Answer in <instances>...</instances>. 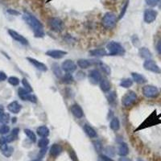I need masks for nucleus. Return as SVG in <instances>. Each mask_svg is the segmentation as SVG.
Wrapping results in <instances>:
<instances>
[{"mask_svg":"<svg viewBox=\"0 0 161 161\" xmlns=\"http://www.w3.org/2000/svg\"><path fill=\"white\" fill-rule=\"evenodd\" d=\"M102 23L105 28L112 29L117 23V17L112 12H107L102 18Z\"/></svg>","mask_w":161,"mask_h":161,"instance_id":"20e7f679","label":"nucleus"},{"mask_svg":"<svg viewBox=\"0 0 161 161\" xmlns=\"http://www.w3.org/2000/svg\"><path fill=\"white\" fill-rule=\"evenodd\" d=\"M131 77H132V80L134 82H136L137 84H144V83L147 82V79L142 74L138 73H131Z\"/></svg>","mask_w":161,"mask_h":161,"instance_id":"412c9836","label":"nucleus"},{"mask_svg":"<svg viewBox=\"0 0 161 161\" xmlns=\"http://www.w3.org/2000/svg\"><path fill=\"white\" fill-rule=\"evenodd\" d=\"M128 4H129V0H127L126 2H125L124 5H123V9H122V11H121V13L120 15H119V19H121L124 16L125 13H126V12H127V7H128Z\"/></svg>","mask_w":161,"mask_h":161,"instance_id":"c9c22d12","label":"nucleus"},{"mask_svg":"<svg viewBox=\"0 0 161 161\" xmlns=\"http://www.w3.org/2000/svg\"><path fill=\"white\" fill-rule=\"evenodd\" d=\"M90 56H95V57H102V56H107L108 52L105 48H96V49L90 50Z\"/></svg>","mask_w":161,"mask_h":161,"instance_id":"6ab92c4d","label":"nucleus"},{"mask_svg":"<svg viewBox=\"0 0 161 161\" xmlns=\"http://www.w3.org/2000/svg\"><path fill=\"white\" fill-rule=\"evenodd\" d=\"M119 161H131V160H130V159H128V158L123 157V158H121V159H119Z\"/></svg>","mask_w":161,"mask_h":161,"instance_id":"3c124183","label":"nucleus"},{"mask_svg":"<svg viewBox=\"0 0 161 161\" xmlns=\"http://www.w3.org/2000/svg\"><path fill=\"white\" fill-rule=\"evenodd\" d=\"M157 12L153 9H147L144 12V22L147 23H152L156 19L157 17Z\"/></svg>","mask_w":161,"mask_h":161,"instance_id":"9d476101","label":"nucleus"},{"mask_svg":"<svg viewBox=\"0 0 161 161\" xmlns=\"http://www.w3.org/2000/svg\"><path fill=\"white\" fill-rule=\"evenodd\" d=\"M159 2H161V0H146L147 5H148L150 7L156 6Z\"/></svg>","mask_w":161,"mask_h":161,"instance_id":"4c0bfd02","label":"nucleus"},{"mask_svg":"<svg viewBox=\"0 0 161 161\" xmlns=\"http://www.w3.org/2000/svg\"><path fill=\"white\" fill-rule=\"evenodd\" d=\"M37 134L42 138H47L49 135V129L46 126H40L37 130Z\"/></svg>","mask_w":161,"mask_h":161,"instance_id":"b1692460","label":"nucleus"},{"mask_svg":"<svg viewBox=\"0 0 161 161\" xmlns=\"http://www.w3.org/2000/svg\"><path fill=\"white\" fill-rule=\"evenodd\" d=\"M19 129L16 127V128H14L13 130H12V134H13L14 136H16V138H18V134H19Z\"/></svg>","mask_w":161,"mask_h":161,"instance_id":"de8ad7c7","label":"nucleus"},{"mask_svg":"<svg viewBox=\"0 0 161 161\" xmlns=\"http://www.w3.org/2000/svg\"><path fill=\"white\" fill-rule=\"evenodd\" d=\"M46 152H47V148H42V149H41V151H40V153H39V155H38L39 159H41V158H42L43 156H44V155H45Z\"/></svg>","mask_w":161,"mask_h":161,"instance_id":"c03bdc74","label":"nucleus"},{"mask_svg":"<svg viewBox=\"0 0 161 161\" xmlns=\"http://www.w3.org/2000/svg\"><path fill=\"white\" fill-rule=\"evenodd\" d=\"M156 50H157V52L161 55V40H159L156 44Z\"/></svg>","mask_w":161,"mask_h":161,"instance_id":"09e8293b","label":"nucleus"},{"mask_svg":"<svg viewBox=\"0 0 161 161\" xmlns=\"http://www.w3.org/2000/svg\"><path fill=\"white\" fill-rule=\"evenodd\" d=\"M49 144V139L47 138H42L39 140L38 146L40 148H46Z\"/></svg>","mask_w":161,"mask_h":161,"instance_id":"473e14b6","label":"nucleus"},{"mask_svg":"<svg viewBox=\"0 0 161 161\" xmlns=\"http://www.w3.org/2000/svg\"><path fill=\"white\" fill-rule=\"evenodd\" d=\"M115 99H116V94H115V92L110 93V94L108 96V100H109V102H111L112 103V102H115Z\"/></svg>","mask_w":161,"mask_h":161,"instance_id":"37998d69","label":"nucleus"},{"mask_svg":"<svg viewBox=\"0 0 161 161\" xmlns=\"http://www.w3.org/2000/svg\"><path fill=\"white\" fill-rule=\"evenodd\" d=\"M142 93L146 98H155L159 95V91L157 87L154 85H145L143 88Z\"/></svg>","mask_w":161,"mask_h":161,"instance_id":"423d86ee","label":"nucleus"},{"mask_svg":"<svg viewBox=\"0 0 161 161\" xmlns=\"http://www.w3.org/2000/svg\"><path fill=\"white\" fill-rule=\"evenodd\" d=\"M159 123H161V120L160 119H159V115H158L156 110H155V111H153V113L151 114L150 116H148V117L139 125V127L134 130V131L143 130V129L148 128V127H153V126L158 125L159 124Z\"/></svg>","mask_w":161,"mask_h":161,"instance_id":"f03ea898","label":"nucleus"},{"mask_svg":"<svg viewBox=\"0 0 161 161\" xmlns=\"http://www.w3.org/2000/svg\"><path fill=\"white\" fill-rule=\"evenodd\" d=\"M71 112L77 119H81L84 117V111L82 108L77 104H74L71 106Z\"/></svg>","mask_w":161,"mask_h":161,"instance_id":"dca6fc26","label":"nucleus"},{"mask_svg":"<svg viewBox=\"0 0 161 161\" xmlns=\"http://www.w3.org/2000/svg\"><path fill=\"white\" fill-rule=\"evenodd\" d=\"M13 152H14L13 148H12V147H8L7 149L5 152H2V153L3 154V155H5L6 157H10V156L12 155Z\"/></svg>","mask_w":161,"mask_h":161,"instance_id":"58836bf2","label":"nucleus"},{"mask_svg":"<svg viewBox=\"0 0 161 161\" xmlns=\"http://www.w3.org/2000/svg\"><path fill=\"white\" fill-rule=\"evenodd\" d=\"M18 94L19 97L23 101H29L32 103H37V98L35 96L34 94H31L30 92L25 90L24 88H19L18 90Z\"/></svg>","mask_w":161,"mask_h":161,"instance_id":"6e6552de","label":"nucleus"},{"mask_svg":"<svg viewBox=\"0 0 161 161\" xmlns=\"http://www.w3.org/2000/svg\"><path fill=\"white\" fill-rule=\"evenodd\" d=\"M47 56H50V57L53 58V59H61L63 58L65 55H67V52L63 51V50H57V49H52L48 50L45 52Z\"/></svg>","mask_w":161,"mask_h":161,"instance_id":"4468645a","label":"nucleus"},{"mask_svg":"<svg viewBox=\"0 0 161 161\" xmlns=\"http://www.w3.org/2000/svg\"><path fill=\"white\" fill-rule=\"evenodd\" d=\"M133 81H134V80H133L132 79H130V78L123 79V80H121L120 86L123 87V88H126V89L130 88V86H132Z\"/></svg>","mask_w":161,"mask_h":161,"instance_id":"c85d7f7f","label":"nucleus"},{"mask_svg":"<svg viewBox=\"0 0 161 161\" xmlns=\"http://www.w3.org/2000/svg\"><path fill=\"white\" fill-rule=\"evenodd\" d=\"M94 148H95L97 152H101V151H102V144H101L100 142H98V141H95V142H94Z\"/></svg>","mask_w":161,"mask_h":161,"instance_id":"a19ab883","label":"nucleus"},{"mask_svg":"<svg viewBox=\"0 0 161 161\" xmlns=\"http://www.w3.org/2000/svg\"><path fill=\"white\" fill-rule=\"evenodd\" d=\"M4 113V108L2 105H0V115H2V114Z\"/></svg>","mask_w":161,"mask_h":161,"instance_id":"8fccbe9b","label":"nucleus"},{"mask_svg":"<svg viewBox=\"0 0 161 161\" xmlns=\"http://www.w3.org/2000/svg\"><path fill=\"white\" fill-rule=\"evenodd\" d=\"M89 80H90V83H92L93 85H98L102 80V74L100 73L98 69H92L89 73Z\"/></svg>","mask_w":161,"mask_h":161,"instance_id":"9b49d317","label":"nucleus"},{"mask_svg":"<svg viewBox=\"0 0 161 161\" xmlns=\"http://www.w3.org/2000/svg\"><path fill=\"white\" fill-rule=\"evenodd\" d=\"M23 19L26 22V23L28 24L30 27L32 29L35 37L42 38L44 37L45 34H44V26L36 16H34L29 12H25L23 15Z\"/></svg>","mask_w":161,"mask_h":161,"instance_id":"f257e3e1","label":"nucleus"},{"mask_svg":"<svg viewBox=\"0 0 161 161\" xmlns=\"http://www.w3.org/2000/svg\"><path fill=\"white\" fill-rule=\"evenodd\" d=\"M10 119V115L8 114L3 113L2 115H0V123L5 124V123H8Z\"/></svg>","mask_w":161,"mask_h":161,"instance_id":"f704fd0d","label":"nucleus"},{"mask_svg":"<svg viewBox=\"0 0 161 161\" xmlns=\"http://www.w3.org/2000/svg\"><path fill=\"white\" fill-rule=\"evenodd\" d=\"M62 147L60 144H55L50 148V155L52 157H57L58 155L62 152Z\"/></svg>","mask_w":161,"mask_h":161,"instance_id":"aec40b11","label":"nucleus"},{"mask_svg":"<svg viewBox=\"0 0 161 161\" xmlns=\"http://www.w3.org/2000/svg\"><path fill=\"white\" fill-rule=\"evenodd\" d=\"M52 71H53L54 74L56 75V77H62V68L60 67V65L56 63H54L52 65Z\"/></svg>","mask_w":161,"mask_h":161,"instance_id":"cd10ccee","label":"nucleus"},{"mask_svg":"<svg viewBox=\"0 0 161 161\" xmlns=\"http://www.w3.org/2000/svg\"><path fill=\"white\" fill-rule=\"evenodd\" d=\"M97 61H89V60L85 59H80L77 61V65L79 66V68H80L81 69H88L90 66L93 65V64H100L99 62H96Z\"/></svg>","mask_w":161,"mask_h":161,"instance_id":"f3484780","label":"nucleus"},{"mask_svg":"<svg viewBox=\"0 0 161 161\" xmlns=\"http://www.w3.org/2000/svg\"><path fill=\"white\" fill-rule=\"evenodd\" d=\"M139 161H143V160H141V159H139Z\"/></svg>","mask_w":161,"mask_h":161,"instance_id":"6e6d98bb","label":"nucleus"},{"mask_svg":"<svg viewBox=\"0 0 161 161\" xmlns=\"http://www.w3.org/2000/svg\"><path fill=\"white\" fill-rule=\"evenodd\" d=\"M8 82L13 86H17L19 84V79L16 77H10L8 78Z\"/></svg>","mask_w":161,"mask_h":161,"instance_id":"72a5a7b5","label":"nucleus"},{"mask_svg":"<svg viewBox=\"0 0 161 161\" xmlns=\"http://www.w3.org/2000/svg\"><path fill=\"white\" fill-rule=\"evenodd\" d=\"M22 84H23V87H24L25 90H27L28 92H30V93L33 92L32 87L31 84L28 82V80H27V79H26V78L22 79Z\"/></svg>","mask_w":161,"mask_h":161,"instance_id":"2f4dec72","label":"nucleus"},{"mask_svg":"<svg viewBox=\"0 0 161 161\" xmlns=\"http://www.w3.org/2000/svg\"><path fill=\"white\" fill-rule=\"evenodd\" d=\"M7 13H9L10 15H13V16H19L20 15L19 12L16 11V10H12V9H9L7 10Z\"/></svg>","mask_w":161,"mask_h":161,"instance_id":"a18cd8bd","label":"nucleus"},{"mask_svg":"<svg viewBox=\"0 0 161 161\" xmlns=\"http://www.w3.org/2000/svg\"><path fill=\"white\" fill-rule=\"evenodd\" d=\"M26 59H27L35 68H37V69H38V70H40V71L46 72L47 70H48V68H47L46 65H44V63H42V62L37 61V59H34V58L32 57H27Z\"/></svg>","mask_w":161,"mask_h":161,"instance_id":"2eb2a0df","label":"nucleus"},{"mask_svg":"<svg viewBox=\"0 0 161 161\" xmlns=\"http://www.w3.org/2000/svg\"><path fill=\"white\" fill-rule=\"evenodd\" d=\"M144 68L146 70L155 73H161V69L159 67V65L155 63L152 59L146 60L144 63Z\"/></svg>","mask_w":161,"mask_h":161,"instance_id":"1a4fd4ad","label":"nucleus"},{"mask_svg":"<svg viewBox=\"0 0 161 161\" xmlns=\"http://www.w3.org/2000/svg\"><path fill=\"white\" fill-rule=\"evenodd\" d=\"M10 131V127L7 125L3 124L0 127V134H6Z\"/></svg>","mask_w":161,"mask_h":161,"instance_id":"e433bc0d","label":"nucleus"},{"mask_svg":"<svg viewBox=\"0 0 161 161\" xmlns=\"http://www.w3.org/2000/svg\"><path fill=\"white\" fill-rule=\"evenodd\" d=\"M21 109H22L21 105H20L17 101L11 102V103L7 105V110L11 112V113L19 114V111L21 110Z\"/></svg>","mask_w":161,"mask_h":161,"instance_id":"a211bd4d","label":"nucleus"},{"mask_svg":"<svg viewBox=\"0 0 161 161\" xmlns=\"http://www.w3.org/2000/svg\"><path fill=\"white\" fill-rule=\"evenodd\" d=\"M101 69H102V71L105 73H106L107 75H109L110 73V69L109 68V66H107L106 65H104V64L101 63Z\"/></svg>","mask_w":161,"mask_h":161,"instance_id":"ea45409f","label":"nucleus"},{"mask_svg":"<svg viewBox=\"0 0 161 161\" xmlns=\"http://www.w3.org/2000/svg\"><path fill=\"white\" fill-rule=\"evenodd\" d=\"M7 74L4 72L0 71V81H3V80H7Z\"/></svg>","mask_w":161,"mask_h":161,"instance_id":"49530a36","label":"nucleus"},{"mask_svg":"<svg viewBox=\"0 0 161 161\" xmlns=\"http://www.w3.org/2000/svg\"><path fill=\"white\" fill-rule=\"evenodd\" d=\"M137 94L134 91H128L124 94L122 98V104L125 107H129L130 105H132L134 102H136Z\"/></svg>","mask_w":161,"mask_h":161,"instance_id":"39448f33","label":"nucleus"},{"mask_svg":"<svg viewBox=\"0 0 161 161\" xmlns=\"http://www.w3.org/2000/svg\"><path fill=\"white\" fill-rule=\"evenodd\" d=\"M8 34L11 36V37H12L13 40H16V41H18V42L20 43V44H23V45H27V44H28V41H27V39L25 38V37H23L22 35L19 34L17 32L14 31L12 29H9V30H8Z\"/></svg>","mask_w":161,"mask_h":161,"instance_id":"f8f14e48","label":"nucleus"},{"mask_svg":"<svg viewBox=\"0 0 161 161\" xmlns=\"http://www.w3.org/2000/svg\"><path fill=\"white\" fill-rule=\"evenodd\" d=\"M62 80H63V82L65 83V84H72V83L73 82L74 79H73V75H72L71 73H67L62 77Z\"/></svg>","mask_w":161,"mask_h":161,"instance_id":"7c9ffc66","label":"nucleus"},{"mask_svg":"<svg viewBox=\"0 0 161 161\" xmlns=\"http://www.w3.org/2000/svg\"><path fill=\"white\" fill-rule=\"evenodd\" d=\"M129 153V148L127 144L125 143H122L120 144L119 147V150H118V154H119L120 156H123L125 157L126 155H128Z\"/></svg>","mask_w":161,"mask_h":161,"instance_id":"5701e85b","label":"nucleus"},{"mask_svg":"<svg viewBox=\"0 0 161 161\" xmlns=\"http://www.w3.org/2000/svg\"><path fill=\"white\" fill-rule=\"evenodd\" d=\"M48 25H49L50 28L52 29V31L56 32H61L64 28V23L62 20L56 17H52L49 19Z\"/></svg>","mask_w":161,"mask_h":161,"instance_id":"0eeeda50","label":"nucleus"},{"mask_svg":"<svg viewBox=\"0 0 161 161\" xmlns=\"http://www.w3.org/2000/svg\"><path fill=\"white\" fill-rule=\"evenodd\" d=\"M33 161H40V159H35V160H33Z\"/></svg>","mask_w":161,"mask_h":161,"instance_id":"5fc2aeb1","label":"nucleus"},{"mask_svg":"<svg viewBox=\"0 0 161 161\" xmlns=\"http://www.w3.org/2000/svg\"><path fill=\"white\" fill-rule=\"evenodd\" d=\"M51 1H52V0H47V1H46V3H47V2H51Z\"/></svg>","mask_w":161,"mask_h":161,"instance_id":"864d4df0","label":"nucleus"},{"mask_svg":"<svg viewBox=\"0 0 161 161\" xmlns=\"http://www.w3.org/2000/svg\"><path fill=\"white\" fill-rule=\"evenodd\" d=\"M61 68L62 70H64L66 73H71L77 69V65L71 60H66L62 63Z\"/></svg>","mask_w":161,"mask_h":161,"instance_id":"ddd939ff","label":"nucleus"},{"mask_svg":"<svg viewBox=\"0 0 161 161\" xmlns=\"http://www.w3.org/2000/svg\"><path fill=\"white\" fill-rule=\"evenodd\" d=\"M139 55L142 58L145 60H150L152 58V53L149 51V49L147 48H141L139 49Z\"/></svg>","mask_w":161,"mask_h":161,"instance_id":"a878e982","label":"nucleus"},{"mask_svg":"<svg viewBox=\"0 0 161 161\" xmlns=\"http://www.w3.org/2000/svg\"><path fill=\"white\" fill-rule=\"evenodd\" d=\"M100 88L104 93H107L111 89V84L107 79H102L100 82Z\"/></svg>","mask_w":161,"mask_h":161,"instance_id":"393cba45","label":"nucleus"},{"mask_svg":"<svg viewBox=\"0 0 161 161\" xmlns=\"http://www.w3.org/2000/svg\"><path fill=\"white\" fill-rule=\"evenodd\" d=\"M14 120H12V123H16V118H14Z\"/></svg>","mask_w":161,"mask_h":161,"instance_id":"603ef678","label":"nucleus"},{"mask_svg":"<svg viewBox=\"0 0 161 161\" xmlns=\"http://www.w3.org/2000/svg\"><path fill=\"white\" fill-rule=\"evenodd\" d=\"M110 127L111 130H115V131H117V130H119V128H120V122H119L118 118L112 119V120L110 123Z\"/></svg>","mask_w":161,"mask_h":161,"instance_id":"bb28decb","label":"nucleus"},{"mask_svg":"<svg viewBox=\"0 0 161 161\" xmlns=\"http://www.w3.org/2000/svg\"><path fill=\"white\" fill-rule=\"evenodd\" d=\"M98 161H114L111 158L105 155H100L98 157Z\"/></svg>","mask_w":161,"mask_h":161,"instance_id":"79ce46f5","label":"nucleus"},{"mask_svg":"<svg viewBox=\"0 0 161 161\" xmlns=\"http://www.w3.org/2000/svg\"><path fill=\"white\" fill-rule=\"evenodd\" d=\"M24 133L28 137V139L31 140L32 143H36L37 142V136L35 133L33 132L32 130H30V129H24Z\"/></svg>","mask_w":161,"mask_h":161,"instance_id":"c756f323","label":"nucleus"},{"mask_svg":"<svg viewBox=\"0 0 161 161\" xmlns=\"http://www.w3.org/2000/svg\"><path fill=\"white\" fill-rule=\"evenodd\" d=\"M109 56H123L126 52L122 44L115 41L108 43L106 45Z\"/></svg>","mask_w":161,"mask_h":161,"instance_id":"7ed1b4c3","label":"nucleus"},{"mask_svg":"<svg viewBox=\"0 0 161 161\" xmlns=\"http://www.w3.org/2000/svg\"><path fill=\"white\" fill-rule=\"evenodd\" d=\"M84 130H85V132L86 133V134L90 137V138L94 139L98 137V134H97L96 130H94L92 127H90V125L88 124L84 125Z\"/></svg>","mask_w":161,"mask_h":161,"instance_id":"4be33fe9","label":"nucleus"}]
</instances>
